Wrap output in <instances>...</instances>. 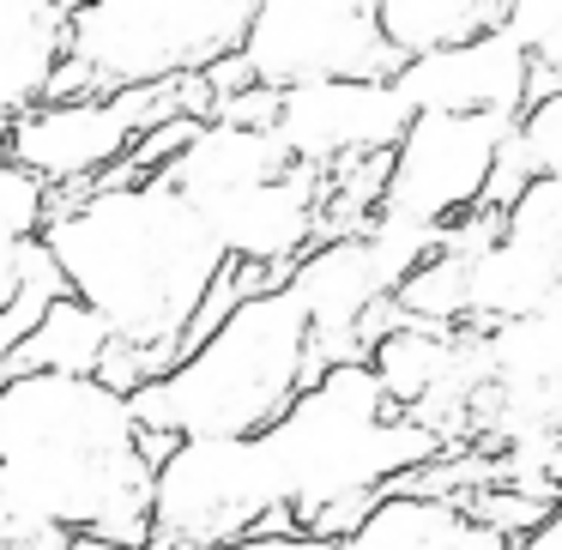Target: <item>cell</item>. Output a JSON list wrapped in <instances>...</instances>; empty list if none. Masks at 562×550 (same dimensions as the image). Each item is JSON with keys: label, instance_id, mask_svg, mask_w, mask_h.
Segmentation results:
<instances>
[{"label": "cell", "instance_id": "obj_1", "mask_svg": "<svg viewBox=\"0 0 562 550\" xmlns=\"http://www.w3.org/2000/svg\"><path fill=\"white\" fill-rule=\"evenodd\" d=\"M37 243L61 291L91 308L103 333L127 351L139 388L176 363L182 327L224 267L194 206L170 194L158 176L49 206Z\"/></svg>", "mask_w": 562, "mask_h": 550}, {"label": "cell", "instance_id": "obj_2", "mask_svg": "<svg viewBox=\"0 0 562 550\" xmlns=\"http://www.w3.org/2000/svg\"><path fill=\"white\" fill-rule=\"evenodd\" d=\"M0 496L67 538L146 545L151 460L127 393L91 375H13L0 388Z\"/></svg>", "mask_w": 562, "mask_h": 550}, {"label": "cell", "instance_id": "obj_3", "mask_svg": "<svg viewBox=\"0 0 562 550\" xmlns=\"http://www.w3.org/2000/svg\"><path fill=\"white\" fill-rule=\"evenodd\" d=\"M315 381L321 357L308 351V327L284 284H272L243 296L206 345L127 393V412L146 436L164 441H248L267 436L284 405Z\"/></svg>", "mask_w": 562, "mask_h": 550}, {"label": "cell", "instance_id": "obj_4", "mask_svg": "<svg viewBox=\"0 0 562 550\" xmlns=\"http://www.w3.org/2000/svg\"><path fill=\"white\" fill-rule=\"evenodd\" d=\"M260 448L284 484L291 526H303L333 502H381L405 472L448 453L429 429L393 412L369 363L321 369V381L284 405Z\"/></svg>", "mask_w": 562, "mask_h": 550}, {"label": "cell", "instance_id": "obj_5", "mask_svg": "<svg viewBox=\"0 0 562 550\" xmlns=\"http://www.w3.org/2000/svg\"><path fill=\"white\" fill-rule=\"evenodd\" d=\"M248 7L255 0H86L67 13V55L49 103L200 79L236 55Z\"/></svg>", "mask_w": 562, "mask_h": 550}, {"label": "cell", "instance_id": "obj_6", "mask_svg": "<svg viewBox=\"0 0 562 550\" xmlns=\"http://www.w3.org/2000/svg\"><path fill=\"white\" fill-rule=\"evenodd\" d=\"M146 532L176 550H218L248 532H296L284 484L260 436L248 441H170L151 465Z\"/></svg>", "mask_w": 562, "mask_h": 550}, {"label": "cell", "instance_id": "obj_7", "mask_svg": "<svg viewBox=\"0 0 562 550\" xmlns=\"http://www.w3.org/2000/svg\"><path fill=\"white\" fill-rule=\"evenodd\" d=\"M236 61L267 91L381 86L400 55L375 25V0H255Z\"/></svg>", "mask_w": 562, "mask_h": 550}, {"label": "cell", "instance_id": "obj_8", "mask_svg": "<svg viewBox=\"0 0 562 550\" xmlns=\"http://www.w3.org/2000/svg\"><path fill=\"white\" fill-rule=\"evenodd\" d=\"M514 122L502 115H412L375 194V218L453 224L484 200L490 158Z\"/></svg>", "mask_w": 562, "mask_h": 550}, {"label": "cell", "instance_id": "obj_9", "mask_svg": "<svg viewBox=\"0 0 562 550\" xmlns=\"http://www.w3.org/2000/svg\"><path fill=\"white\" fill-rule=\"evenodd\" d=\"M544 308H562V182H532L502 212V236L465 272L460 327L490 333Z\"/></svg>", "mask_w": 562, "mask_h": 550}, {"label": "cell", "instance_id": "obj_10", "mask_svg": "<svg viewBox=\"0 0 562 550\" xmlns=\"http://www.w3.org/2000/svg\"><path fill=\"white\" fill-rule=\"evenodd\" d=\"M405 103L381 86H303V91H279V115L272 134L291 151L296 170L327 176L339 164L357 158H387L405 134Z\"/></svg>", "mask_w": 562, "mask_h": 550}, {"label": "cell", "instance_id": "obj_11", "mask_svg": "<svg viewBox=\"0 0 562 550\" xmlns=\"http://www.w3.org/2000/svg\"><path fill=\"white\" fill-rule=\"evenodd\" d=\"M284 296L296 303L308 327V351L321 357V369L363 363V321L387 303V279L375 272L363 236H327L308 255H296L284 267Z\"/></svg>", "mask_w": 562, "mask_h": 550}, {"label": "cell", "instance_id": "obj_12", "mask_svg": "<svg viewBox=\"0 0 562 550\" xmlns=\"http://www.w3.org/2000/svg\"><path fill=\"white\" fill-rule=\"evenodd\" d=\"M194 218L206 224L212 248L231 267H255L284 279V267L321 243V176L284 170L272 182L243 188V194L200 200Z\"/></svg>", "mask_w": 562, "mask_h": 550}, {"label": "cell", "instance_id": "obj_13", "mask_svg": "<svg viewBox=\"0 0 562 550\" xmlns=\"http://www.w3.org/2000/svg\"><path fill=\"white\" fill-rule=\"evenodd\" d=\"M387 91L405 103V115H502V122H520L526 55L502 31H484L460 49L400 61Z\"/></svg>", "mask_w": 562, "mask_h": 550}, {"label": "cell", "instance_id": "obj_14", "mask_svg": "<svg viewBox=\"0 0 562 550\" xmlns=\"http://www.w3.org/2000/svg\"><path fill=\"white\" fill-rule=\"evenodd\" d=\"M284 170H296V164H291V151L279 146L272 127L200 122L194 139L158 170V182L170 188V194H182L188 206H200V200L243 194V188H255V182H272V176H284Z\"/></svg>", "mask_w": 562, "mask_h": 550}, {"label": "cell", "instance_id": "obj_15", "mask_svg": "<svg viewBox=\"0 0 562 550\" xmlns=\"http://www.w3.org/2000/svg\"><path fill=\"white\" fill-rule=\"evenodd\" d=\"M67 0H0V115L19 122L49 103L67 55Z\"/></svg>", "mask_w": 562, "mask_h": 550}, {"label": "cell", "instance_id": "obj_16", "mask_svg": "<svg viewBox=\"0 0 562 550\" xmlns=\"http://www.w3.org/2000/svg\"><path fill=\"white\" fill-rule=\"evenodd\" d=\"M345 550H514L490 526H477L460 502L441 496H381L369 520L345 538Z\"/></svg>", "mask_w": 562, "mask_h": 550}, {"label": "cell", "instance_id": "obj_17", "mask_svg": "<svg viewBox=\"0 0 562 550\" xmlns=\"http://www.w3.org/2000/svg\"><path fill=\"white\" fill-rule=\"evenodd\" d=\"M508 0H375V25L400 61L441 55L502 25Z\"/></svg>", "mask_w": 562, "mask_h": 550}, {"label": "cell", "instance_id": "obj_18", "mask_svg": "<svg viewBox=\"0 0 562 550\" xmlns=\"http://www.w3.org/2000/svg\"><path fill=\"white\" fill-rule=\"evenodd\" d=\"M110 333L91 308H79L74 296H55L37 315V327L19 339L13 351V375H91L98 381V363L110 357Z\"/></svg>", "mask_w": 562, "mask_h": 550}, {"label": "cell", "instance_id": "obj_19", "mask_svg": "<svg viewBox=\"0 0 562 550\" xmlns=\"http://www.w3.org/2000/svg\"><path fill=\"white\" fill-rule=\"evenodd\" d=\"M496 31L526 55V67H538V74H562V7L557 0H508Z\"/></svg>", "mask_w": 562, "mask_h": 550}, {"label": "cell", "instance_id": "obj_20", "mask_svg": "<svg viewBox=\"0 0 562 550\" xmlns=\"http://www.w3.org/2000/svg\"><path fill=\"white\" fill-rule=\"evenodd\" d=\"M465 514H472L477 526H490L496 538H508V545H520V538H532L538 526L557 520V496H520V490H477V496L460 502Z\"/></svg>", "mask_w": 562, "mask_h": 550}, {"label": "cell", "instance_id": "obj_21", "mask_svg": "<svg viewBox=\"0 0 562 550\" xmlns=\"http://www.w3.org/2000/svg\"><path fill=\"white\" fill-rule=\"evenodd\" d=\"M43 224H49V188L19 164H0V231L13 243H37Z\"/></svg>", "mask_w": 562, "mask_h": 550}, {"label": "cell", "instance_id": "obj_22", "mask_svg": "<svg viewBox=\"0 0 562 550\" xmlns=\"http://www.w3.org/2000/svg\"><path fill=\"white\" fill-rule=\"evenodd\" d=\"M272 115H279V91L248 86V91H231V98H212L206 122H218V127H272Z\"/></svg>", "mask_w": 562, "mask_h": 550}, {"label": "cell", "instance_id": "obj_23", "mask_svg": "<svg viewBox=\"0 0 562 550\" xmlns=\"http://www.w3.org/2000/svg\"><path fill=\"white\" fill-rule=\"evenodd\" d=\"M0 550H67V532L31 520L25 508H13V502L0 496Z\"/></svg>", "mask_w": 562, "mask_h": 550}, {"label": "cell", "instance_id": "obj_24", "mask_svg": "<svg viewBox=\"0 0 562 550\" xmlns=\"http://www.w3.org/2000/svg\"><path fill=\"white\" fill-rule=\"evenodd\" d=\"M218 550H345V545H321V538H303V532H248Z\"/></svg>", "mask_w": 562, "mask_h": 550}, {"label": "cell", "instance_id": "obj_25", "mask_svg": "<svg viewBox=\"0 0 562 550\" xmlns=\"http://www.w3.org/2000/svg\"><path fill=\"white\" fill-rule=\"evenodd\" d=\"M19 248L25 243H13V236L0 231V308L13 303V291H19Z\"/></svg>", "mask_w": 562, "mask_h": 550}, {"label": "cell", "instance_id": "obj_26", "mask_svg": "<svg viewBox=\"0 0 562 550\" xmlns=\"http://www.w3.org/2000/svg\"><path fill=\"white\" fill-rule=\"evenodd\" d=\"M514 550H562V526H557V520L538 526V532H532V538H520Z\"/></svg>", "mask_w": 562, "mask_h": 550}, {"label": "cell", "instance_id": "obj_27", "mask_svg": "<svg viewBox=\"0 0 562 550\" xmlns=\"http://www.w3.org/2000/svg\"><path fill=\"white\" fill-rule=\"evenodd\" d=\"M67 550H122V545H103V538H67Z\"/></svg>", "mask_w": 562, "mask_h": 550}, {"label": "cell", "instance_id": "obj_28", "mask_svg": "<svg viewBox=\"0 0 562 550\" xmlns=\"http://www.w3.org/2000/svg\"><path fill=\"white\" fill-rule=\"evenodd\" d=\"M7 146H13V115H0V164H7Z\"/></svg>", "mask_w": 562, "mask_h": 550}, {"label": "cell", "instance_id": "obj_29", "mask_svg": "<svg viewBox=\"0 0 562 550\" xmlns=\"http://www.w3.org/2000/svg\"><path fill=\"white\" fill-rule=\"evenodd\" d=\"M134 550H176V545H164V538H146V545H134Z\"/></svg>", "mask_w": 562, "mask_h": 550}]
</instances>
